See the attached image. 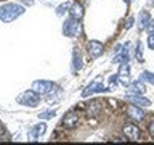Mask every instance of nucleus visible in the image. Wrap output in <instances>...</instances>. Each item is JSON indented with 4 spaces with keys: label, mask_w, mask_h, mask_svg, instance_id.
I'll use <instances>...</instances> for the list:
<instances>
[{
    "label": "nucleus",
    "mask_w": 154,
    "mask_h": 145,
    "mask_svg": "<svg viewBox=\"0 0 154 145\" xmlns=\"http://www.w3.org/2000/svg\"><path fill=\"white\" fill-rule=\"evenodd\" d=\"M24 13V8L21 5H14V3H10V5H5V7L0 8V19L5 23H10L13 19H16L19 14Z\"/></svg>",
    "instance_id": "f257e3e1"
},
{
    "label": "nucleus",
    "mask_w": 154,
    "mask_h": 145,
    "mask_svg": "<svg viewBox=\"0 0 154 145\" xmlns=\"http://www.w3.org/2000/svg\"><path fill=\"white\" fill-rule=\"evenodd\" d=\"M18 100L21 102V103L29 105V106H35V105H38V94L34 89L32 90H26L23 95L18 97Z\"/></svg>",
    "instance_id": "f03ea898"
},
{
    "label": "nucleus",
    "mask_w": 154,
    "mask_h": 145,
    "mask_svg": "<svg viewBox=\"0 0 154 145\" xmlns=\"http://www.w3.org/2000/svg\"><path fill=\"white\" fill-rule=\"evenodd\" d=\"M80 31V24L77 23V19H67L64 23V27H63V32H64V36L67 37H74L77 36V32Z\"/></svg>",
    "instance_id": "7ed1b4c3"
},
{
    "label": "nucleus",
    "mask_w": 154,
    "mask_h": 145,
    "mask_svg": "<svg viewBox=\"0 0 154 145\" xmlns=\"http://www.w3.org/2000/svg\"><path fill=\"white\" fill-rule=\"evenodd\" d=\"M53 87H55V84H53V82H48V81H35L32 84V89L35 90L38 95L50 94V92L53 90Z\"/></svg>",
    "instance_id": "20e7f679"
},
{
    "label": "nucleus",
    "mask_w": 154,
    "mask_h": 145,
    "mask_svg": "<svg viewBox=\"0 0 154 145\" xmlns=\"http://www.w3.org/2000/svg\"><path fill=\"white\" fill-rule=\"evenodd\" d=\"M122 130H124V135L128 140H138L140 139V129H138V126H135L133 123H127L124 126Z\"/></svg>",
    "instance_id": "39448f33"
},
{
    "label": "nucleus",
    "mask_w": 154,
    "mask_h": 145,
    "mask_svg": "<svg viewBox=\"0 0 154 145\" xmlns=\"http://www.w3.org/2000/svg\"><path fill=\"white\" fill-rule=\"evenodd\" d=\"M87 52H88L90 58H98L103 53V44L98 40H90L88 47H87Z\"/></svg>",
    "instance_id": "423d86ee"
},
{
    "label": "nucleus",
    "mask_w": 154,
    "mask_h": 145,
    "mask_svg": "<svg viewBox=\"0 0 154 145\" xmlns=\"http://www.w3.org/2000/svg\"><path fill=\"white\" fill-rule=\"evenodd\" d=\"M130 66L127 65V63H120V68H119V81L122 82L124 85H128V82H130Z\"/></svg>",
    "instance_id": "0eeeda50"
},
{
    "label": "nucleus",
    "mask_w": 154,
    "mask_h": 145,
    "mask_svg": "<svg viewBox=\"0 0 154 145\" xmlns=\"http://www.w3.org/2000/svg\"><path fill=\"white\" fill-rule=\"evenodd\" d=\"M77 123H79V116H77V113H72V111L63 118V127H66V129L75 127Z\"/></svg>",
    "instance_id": "6e6552de"
},
{
    "label": "nucleus",
    "mask_w": 154,
    "mask_h": 145,
    "mask_svg": "<svg viewBox=\"0 0 154 145\" xmlns=\"http://www.w3.org/2000/svg\"><path fill=\"white\" fill-rule=\"evenodd\" d=\"M69 16L72 19H82L84 18V7H82L80 3H72L71 5V10H69Z\"/></svg>",
    "instance_id": "1a4fd4ad"
},
{
    "label": "nucleus",
    "mask_w": 154,
    "mask_h": 145,
    "mask_svg": "<svg viewBox=\"0 0 154 145\" xmlns=\"http://www.w3.org/2000/svg\"><path fill=\"white\" fill-rule=\"evenodd\" d=\"M100 81H101V79H95L84 92H82V97H88V95L93 94V92H101V90H104V87L100 85Z\"/></svg>",
    "instance_id": "9d476101"
},
{
    "label": "nucleus",
    "mask_w": 154,
    "mask_h": 145,
    "mask_svg": "<svg viewBox=\"0 0 154 145\" xmlns=\"http://www.w3.org/2000/svg\"><path fill=\"white\" fill-rule=\"evenodd\" d=\"M127 114H128L132 119H135V121H141V119L144 118L143 110H141V108H138V105H132V106H128Z\"/></svg>",
    "instance_id": "9b49d317"
},
{
    "label": "nucleus",
    "mask_w": 154,
    "mask_h": 145,
    "mask_svg": "<svg viewBox=\"0 0 154 145\" xmlns=\"http://www.w3.org/2000/svg\"><path fill=\"white\" fill-rule=\"evenodd\" d=\"M128 100L132 102L133 105H138V106H149L151 105V100L144 98V97H141L140 94H135V95H130Z\"/></svg>",
    "instance_id": "f8f14e48"
},
{
    "label": "nucleus",
    "mask_w": 154,
    "mask_h": 145,
    "mask_svg": "<svg viewBox=\"0 0 154 145\" xmlns=\"http://www.w3.org/2000/svg\"><path fill=\"white\" fill-rule=\"evenodd\" d=\"M128 90L132 92V94H140V95H143L144 94V90H146V87H144V84L141 81H135L132 82V84H128Z\"/></svg>",
    "instance_id": "ddd939ff"
},
{
    "label": "nucleus",
    "mask_w": 154,
    "mask_h": 145,
    "mask_svg": "<svg viewBox=\"0 0 154 145\" xmlns=\"http://www.w3.org/2000/svg\"><path fill=\"white\" fill-rule=\"evenodd\" d=\"M45 130H47V124L45 123H40V124H37L35 127H34L31 130V137H37V135H42V134H45Z\"/></svg>",
    "instance_id": "4468645a"
},
{
    "label": "nucleus",
    "mask_w": 154,
    "mask_h": 145,
    "mask_svg": "<svg viewBox=\"0 0 154 145\" xmlns=\"http://www.w3.org/2000/svg\"><path fill=\"white\" fill-rule=\"evenodd\" d=\"M149 19H151V18H149V13L148 11H143L141 14H140V27H141V29L146 27V24L149 23Z\"/></svg>",
    "instance_id": "2eb2a0df"
},
{
    "label": "nucleus",
    "mask_w": 154,
    "mask_h": 145,
    "mask_svg": "<svg viewBox=\"0 0 154 145\" xmlns=\"http://www.w3.org/2000/svg\"><path fill=\"white\" fill-rule=\"evenodd\" d=\"M100 113V103L98 102H93V103H91L90 106H88V114H98Z\"/></svg>",
    "instance_id": "dca6fc26"
},
{
    "label": "nucleus",
    "mask_w": 154,
    "mask_h": 145,
    "mask_svg": "<svg viewBox=\"0 0 154 145\" xmlns=\"http://www.w3.org/2000/svg\"><path fill=\"white\" fill-rule=\"evenodd\" d=\"M137 60L140 61L143 60V44L141 42H137Z\"/></svg>",
    "instance_id": "f3484780"
},
{
    "label": "nucleus",
    "mask_w": 154,
    "mask_h": 145,
    "mask_svg": "<svg viewBox=\"0 0 154 145\" xmlns=\"http://www.w3.org/2000/svg\"><path fill=\"white\" fill-rule=\"evenodd\" d=\"M74 68H75V69H80V68H82L80 55H79V53H74Z\"/></svg>",
    "instance_id": "a211bd4d"
},
{
    "label": "nucleus",
    "mask_w": 154,
    "mask_h": 145,
    "mask_svg": "<svg viewBox=\"0 0 154 145\" xmlns=\"http://www.w3.org/2000/svg\"><path fill=\"white\" fill-rule=\"evenodd\" d=\"M55 113H56V111H43V113H40V114H38V116H40V118L42 119H48V118H53V116H55Z\"/></svg>",
    "instance_id": "6ab92c4d"
},
{
    "label": "nucleus",
    "mask_w": 154,
    "mask_h": 145,
    "mask_svg": "<svg viewBox=\"0 0 154 145\" xmlns=\"http://www.w3.org/2000/svg\"><path fill=\"white\" fill-rule=\"evenodd\" d=\"M146 31L149 32V34H154V19H149V23L146 24Z\"/></svg>",
    "instance_id": "aec40b11"
},
{
    "label": "nucleus",
    "mask_w": 154,
    "mask_h": 145,
    "mask_svg": "<svg viewBox=\"0 0 154 145\" xmlns=\"http://www.w3.org/2000/svg\"><path fill=\"white\" fill-rule=\"evenodd\" d=\"M148 45H149V48H152V50H154V34H149V37H148Z\"/></svg>",
    "instance_id": "412c9836"
},
{
    "label": "nucleus",
    "mask_w": 154,
    "mask_h": 145,
    "mask_svg": "<svg viewBox=\"0 0 154 145\" xmlns=\"http://www.w3.org/2000/svg\"><path fill=\"white\" fill-rule=\"evenodd\" d=\"M148 129H149V134H151L152 137H154V119L151 121V123H149V127H148Z\"/></svg>",
    "instance_id": "4be33fe9"
},
{
    "label": "nucleus",
    "mask_w": 154,
    "mask_h": 145,
    "mask_svg": "<svg viewBox=\"0 0 154 145\" xmlns=\"http://www.w3.org/2000/svg\"><path fill=\"white\" fill-rule=\"evenodd\" d=\"M132 24H133V18H128L127 24H125V29H130V27H132Z\"/></svg>",
    "instance_id": "5701e85b"
},
{
    "label": "nucleus",
    "mask_w": 154,
    "mask_h": 145,
    "mask_svg": "<svg viewBox=\"0 0 154 145\" xmlns=\"http://www.w3.org/2000/svg\"><path fill=\"white\" fill-rule=\"evenodd\" d=\"M3 132H5V130H3V126H2V123H0V135H3Z\"/></svg>",
    "instance_id": "b1692460"
},
{
    "label": "nucleus",
    "mask_w": 154,
    "mask_h": 145,
    "mask_svg": "<svg viewBox=\"0 0 154 145\" xmlns=\"http://www.w3.org/2000/svg\"><path fill=\"white\" fill-rule=\"evenodd\" d=\"M148 5L149 7H154V0H148Z\"/></svg>",
    "instance_id": "393cba45"
}]
</instances>
